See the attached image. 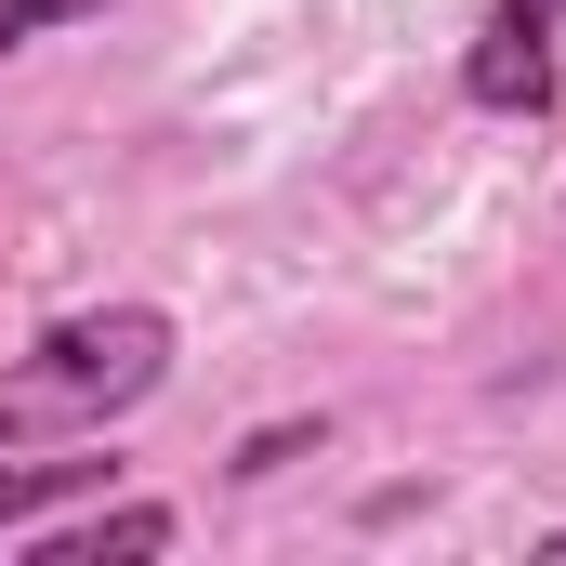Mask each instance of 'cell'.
<instances>
[{"label": "cell", "instance_id": "ba28073f", "mask_svg": "<svg viewBox=\"0 0 566 566\" xmlns=\"http://www.w3.org/2000/svg\"><path fill=\"white\" fill-rule=\"evenodd\" d=\"M541 554H566V527H554V541H541Z\"/></svg>", "mask_w": 566, "mask_h": 566}, {"label": "cell", "instance_id": "6da1fadb", "mask_svg": "<svg viewBox=\"0 0 566 566\" xmlns=\"http://www.w3.org/2000/svg\"><path fill=\"white\" fill-rule=\"evenodd\" d=\"M158 382H171V316H158V303H80V316H53L27 356H0V448L106 434L119 409H145Z\"/></svg>", "mask_w": 566, "mask_h": 566}, {"label": "cell", "instance_id": "277c9868", "mask_svg": "<svg viewBox=\"0 0 566 566\" xmlns=\"http://www.w3.org/2000/svg\"><path fill=\"white\" fill-rule=\"evenodd\" d=\"M93 488H106V461H0V541L40 527L53 501H93Z\"/></svg>", "mask_w": 566, "mask_h": 566}, {"label": "cell", "instance_id": "8992f818", "mask_svg": "<svg viewBox=\"0 0 566 566\" xmlns=\"http://www.w3.org/2000/svg\"><path fill=\"white\" fill-rule=\"evenodd\" d=\"M316 448H329V422H264L238 448V474H277V461H316Z\"/></svg>", "mask_w": 566, "mask_h": 566}, {"label": "cell", "instance_id": "7a4b0ae2", "mask_svg": "<svg viewBox=\"0 0 566 566\" xmlns=\"http://www.w3.org/2000/svg\"><path fill=\"white\" fill-rule=\"evenodd\" d=\"M461 106H488V119H541V106H554V27H527V13L488 0V27H474V53H461Z\"/></svg>", "mask_w": 566, "mask_h": 566}, {"label": "cell", "instance_id": "52a82bcc", "mask_svg": "<svg viewBox=\"0 0 566 566\" xmlns=\"http://www.w3.org/2000/svg\"><path fill=\"white\" fill-rule=\"evenodd\" d=\"M501 13H527V27H554V13H566V0H501Z\"/></svg>", "mask_w": 566, "mask_h": 566}, {"label": "cell", "instance_id": "5b68a950", "mask_svg": "<svg viewBox=\"0 0 566 566\" xmlns=\"http://www.w3.org/2000/svg\"><path fill=\"white\" fill-rule=\"evenodd\" d=\"M106 0H0V66L27 53V40H53V27H93Z\"/></svg>", "mask_w": 566, "mask_h": 566}, {"label": "cell", "instance_id": "3957f363", "mask_svg": "<svg viewBox=\"0 0 566 566\" xmlns=\"http://www.w3.org/2000/svg\"><path fill=\"white\" fill-rule=\"evenodd\" d=\"M185 541V514L171 501H93V514H66V527H40V566H106V554H171Z\"/></svg>", "mask_w": 566, "mask_h": 566}]
</instances>
